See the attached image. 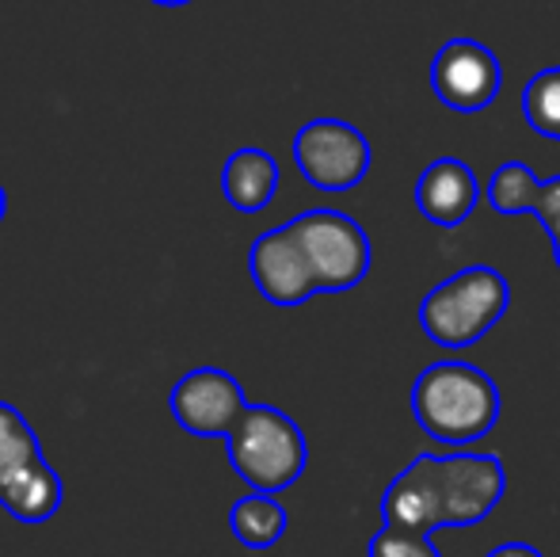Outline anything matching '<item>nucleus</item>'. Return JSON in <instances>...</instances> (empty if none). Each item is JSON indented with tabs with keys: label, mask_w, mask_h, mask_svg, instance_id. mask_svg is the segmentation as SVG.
Here are the masks:
<instances>
[{
	"label": "nucleus",
	"mask_w": 560,
	"mask_h": 557,
	"mask_svg": "<svg viewBox=\"0 0 560 557\" xmlns=\"http://www.w3.org/2000/svg\"><path fill=\"white\" fill-rule=\"evenodd\" d=\"M508 492V469L495 454H416L382 497L385 527L435 535L477 527Z\"/></svg>",
	"instance_id": "nucleus-1"
},
{
	"label": "nucleus",
	"mask_w": 560,
	"mask_h": 557,
	"mask_svg": "<svg viewBox=\"0 0 560 557\" xmlns=\"http://www.w3.org/2000/svg\"><path fill=\"white\" fill-rule=\"evenodd\" d=\"M412 413L435 443L469 446L500 423L503 397L492 374L462 359H443L423 367L412 382Z\"/></svg>",
	"instance_id": "nucleus-2"
},
{
	"label": "nucleus",
	"mask_w": 560,
	"mask_h": 557,
	"mask_svg": "<svg viewBox=\"0 0 560 557\" xmlns=\"http://www.w3.org/2000/svg\"><path fill=\"white\" fill-rule=\"evenodd\" d=\"M511 310V287L488 264H472L423 294L420 328L431 344L450 351H462L480 344Z\"/></svg>",
	"instance_id": "nucleus-3"
},
{
	"label": "nucleus",
	"mask_w": 560,
	"mask_h": 557,
	"mask_svg": "<svg viewBox=\"0 0 560 557\" xmlns=\"http://www.w3.org/2000/svg\"><path fill=\"white\" fill-rule=\"evenodd\" d=\"M225 451L236 477L252 485V492H271V497L290 489L310 466L305 431L275 405H248L225 436Z\"/></svg>",
	"instance_id": "nucleus-4"
},
{
	"label": "nucleus",
	"mask_w": 560,
	"mask_h": 557,
	"mask_svg": "<svg viewBox=\"0 0 560 557\" xmlns=\"http://www.w3.org/2000/svg\"><path fill=\"white\" fill-rule=\"evenodd\" d=\"M61 500L66 489L35 428L15 405L0 402V508L20 523H46L58 515Z\"/></svg>",
	"instance_id": "nucleus-5"
},
{
	"label": "nucleus",
	"mask_w": 560,
	"mask_h": 557,
	"mask_svg": "<svg viewBox=\"0 0 560 557\" xmlns=\"http://www.w3.org/2000/svg\"><path fill=\"white\" fill-rule=\"evenodd\" d=\"M287 225L294 233V245L302 253V264L317 294H343L370 276V264H374L370 237L351 214L317 207L290 218Z\"/></svg>",
	"instance_id": "nucleus-6"
},
{
	"label": "nucleus",
	"mask_w": 560,
	"mask_h": 557,
	"mask_svg": "<svg viewBox=\"0 0 560 557\" xmlns=\"http://www.w3.org/2000/svg\"><path fill=\"white\" fill-rule=\"evenodd\" d=\"M370 138L354 123L310 119L294 135V164L302 179L317 192H354L370 172Z\"/></svg>",
	"instance_id": "nucleus-7"
},
{
	"label": "nucleus",
	"mask_w": 560,
	"mask_h": 557,
	"mask_svg": "<svg viewBox=\"0 0 560 557\" xmlns=\"http://www.w3.org/2000/svg\"><path fill=\"white\" fill-rule=\"evenodd\" d=\"M431 92L450 112L477 115L495 104L503 89V66L477 38H450L431 58Z\"/></svg>",
	"instance_id": "nucleus-8"
},
{
	"label": "nucleus",
	"mask_w": 560,
	"mask_h": 557,
	"mask_svg": "<svg viewBox=\"0 0 560 557\" xmlns=\"http://www.w3.org/2000/svg\"><path fill=\"white\" fill-rule=\"evenodd\" d=\"M244 386L222 367H195L172 386L168 409L187 436L225 439L248 409Z\"/></svg>",
	"instance_id": "nucleus-9"
},
{
	"label": "nucleus",
	"mask_w": 560,
	"mask_h": 557,
	"mask_svg": "<svg viewBox=\"0 0 560 557\" xmlns=\"http://www.w3.org/2000/svg\"><path fill=\"white\" fill-rule=\"evenodd\" d=\"M248 276L256 282V290L279 310H294V305H305L317 287H313L310 271L302 264V253L294 245V233L290 225H275V230L259 233L248 248Z\"/></svg>",
	"instance_id": "nucleus-10"
},
{
	"label": "nucleus",
	"mask_w": 560,
	"mask_h": 557,
	"mask_svg": "<svg viewBox=\"0 0 560 557\" xmlns=\"http://www.w3.org/2000/svg\"><path fill=\"white\" fill-rule=\"evenodd\" d=\"M480 195H485V187H480L472 164H465L462 156H435L416 179V207L439 230H454V225L469 222Z\"/></svg>",
	"instance_id": "nucleus-11"
},
{
	"label": "nucleus",
	"mask_w": 560,
	"mask_h": 557,
	"mask_svg": "<svg viewBox=\"0 0 560 557\" xmlns=\"http://www.w3.org/2000/svg\"><path fill=\"white\" fill-rule=\"evenodd\" d=\"M222 195L233 210L241 214H259L271 207V199L279 195V161L267 149L244 146L236 153H229L222 169Z\"/></svg>",
	"instance_id": "nucleus-12"
},
{
	"label": "nucleus",
	"mask_w": 560,
	"mask_h": 557,
	"mask_svg": "<svg viewBox=\"0 0 560 557\" xmlns=\"http://www.w3.org/2000/svg\"><path fill=\"white\" fill-rule=\"evenodd\" d=\"M290 527V515L271 492H248L229 508V531L248 550H271Z\"/></svg>",
	"instance_id": "nucleus-13"
},
{
	"label": "nucleus",
	"mask_w": 560,
	"mask_h": 557,
	"mask_svg": "<svg viewBox=\"0 0 560 557\" xmlns=\"http://www.w3.org/2000/svg\"><path fill=\"white\" fill-rule=\"evenodd\" d=\"M541 184H546V179H541L526 161H503L500 169L488 176L485 199L492 202V210L503 218L534 214V202H538V195H541Z\"/></svg>",
	"instance_id": "nucleus-14"
},
{
	"label": "nucleus",
	"mask_w": 560,
	"mask_h": 557,
	"mask_svg": "<svg viewBox=\"0 0 560 557\" xmlns=\"http://www.w3.org/2000/svg\"><path fill=\"white\" fill-rule=\"evenodd\" d=\"M523 119L534 135L560 141V66L534 73L523 89Z\"/></svg>",
	"instance_id": "nucleus-15"
},
{
	"label": "nucleus",
	"mask_w": 560,
	"mask_h": 557,
	"mask_svg": "<svg viewBox=\"0 0 560 557\" xmlns=\"http://www.w3.org/2000/svg\"><path fill=\"white\" fill-rule=\"evenodd\" d=\"M366 557H443L431 535H416V531L382 527L366 546Z\"/></svg>",
	"instance_id": "nucleus-16"
},
{
	"label": "nucleus",
	"mask_w": 560,
	"mask_h": 557,
	"mask_svg": "<svg viewBox=\"0 0 560 557\" xmlns=\"http://www.w3.org/2000/svg\"><path fill=\"white\" fill-rule=\"evenodd\" d=\"M534 218L541 222V230L549 233V241L560 245V176L541 184V195L534 202Z\"/></svg>",
	"instance_id": "nucleus-17"
},
{
	"label": "nucleus",
	"mask_w": 560,
	"mask_h": 557,
	"mask_svg": "<svg viewBox=\"0 0 560 557\" xmlns=\"http://www.w3.org/2000/svg\"><path fill=\"white\" fill-rule=\"evenodd\" d=\"M485 557H541V550H534L530 543H503L495 550H488Z\"/></svg>",
	"instance_id": "nucleus-18"
},
{
	"label": "nucleus",
	"mask_w": 560,
	"mask_h": 557,
	"mask_svg": "<svg viewBox=\"0 0 560 557\" xmlns=\"http://www.w3.org/2000/svg\"><path fill=\"white\" fill-rule=\"evenodd\" d=\"M153 4H161V8H184V4H191V0H153Z\"/></svg>",
	"instance_id": "nucleus-19"
},
{
	"label": "nucleus",
	"mask_w": 560,
	"mask_h": 557,
	"mask_svg": "<svg viewBox=\"0 0 560 557\" xmlns=\"http://www.w3.org/2000/svg\"><path fill=\"white\" fill-rule=\"evenodd\" d=\"M4 214H8V195H4V187H0V222H4Z\"/></svg>",
	"instance_id": "nucleus-20"
},
{
	"label": "nucleus",
	"mask_w": 560,
	"mask_h": 557,
	"mask_svg": "<svg viewBox=\"0 0 560 557\" xmlns=\"http://www.w3.org/2000/svg\"><path fill=\"white\" fill-rule=\"evenodd\" d=\"M553 260H557V268H560V245H553Z\"/></svg>",
	"instance_id": "nucleus-21"
}]
</instances>
